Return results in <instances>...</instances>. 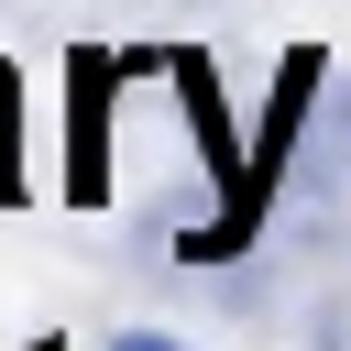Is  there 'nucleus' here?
<instances>
[{
    "label": "nucleus",
    "mask_w": 351,
    "mask_h": 351,
    "mask_svg": "<svg viewBox=\"0 0 351 351\" xmlns=\"http://www.w3.org/2000/svg\"><path fill=\"white\" fill-rule=\"evenodd\" d=\"M307 77H318V55H296V66H285V88H274V110H263V154H252V165H285V132H296V110H307ZM252 219H263V176H241V186H230V208H219V230H186V252H197V263H219Z\"/></svg>",
    "instance_id": "obj_1"
},
{
    "label": "nucleus",
    "mask_w": 351,
    "mask_h": 351,
    "mask_svg": "<svg viewBox=\"0 0 351 351\" xmlns=\"http://www.w3.org/2000/svg\"><path fill=\"white\" fill-rule=\"evenodd\" d=\"M66 77H77V121H66V165H77V176H66V197H99V186H110V77H121V66H110V55H77Z\"/></svg>",
    "instance_id": "obj_2"
},
{
    "label": "nucleus",
    "mask_w": 351,
    "mask_h": 351,
    "mask_svg": "<svg viewBox=\"0 0 351 351\" xmlns=\"http://www.w3.org/2000/svg\"><path fill=\"white\" fill-rule=\"evenodd\" d=\"M0 197H22V99L0 77Z\"/></svg>",
    "instance_id": "obj_3"
}]
</instances>
